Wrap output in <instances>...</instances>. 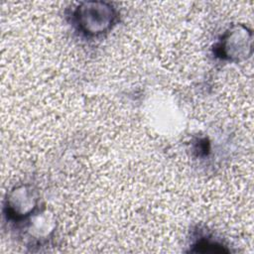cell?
Returning a JSON list of instances; mask_svg holds the SVG:
<instances>
[{"label": "cell", "instance_id": "7a4b0ae2", "mask_svg": "<svg viewBox=\"0 0 254 254\" xmlns=\"http://www.w3.org/2000/svg\"><path fill=\"white\" fill-rule=\"evenodd\" d=\"M251 49V34L245 28L228 31L219 44L220 56L228 60L245 58Z\"/></svg>", "mask_w": 254, "mask_h": 254}, {"label": "cell", "instance_id": "3957f363", "mask_svg": "<svg viewBox=\"0 0 254 254\" xmlns=\"http://www.w3.org/2000/svg\"><path fill=\"white\" fill-rule=\"evenodd\" d=\"M37 205V196L33 190L28 187L15 189L7 200L8 212L15 219L29 215Z\"/></svg>", "mask_w": 254, "mask_h": 254}, {"label": "cell", "instance_id": "6da1fadb", "mask_svg": "<svg viewBox=\"0 0 254 254\" xmlns=\"http://www.w3.org/2000/svg\"><path fill=\"white\" fill-rule=\"evenodd\" d=\"M79 28L86 34L98 35L107 31L114 19L113 9L105 3H83L75 13Z\"/></svg>", "mask_w": 254, "mask_h": 254}]
</instances>
